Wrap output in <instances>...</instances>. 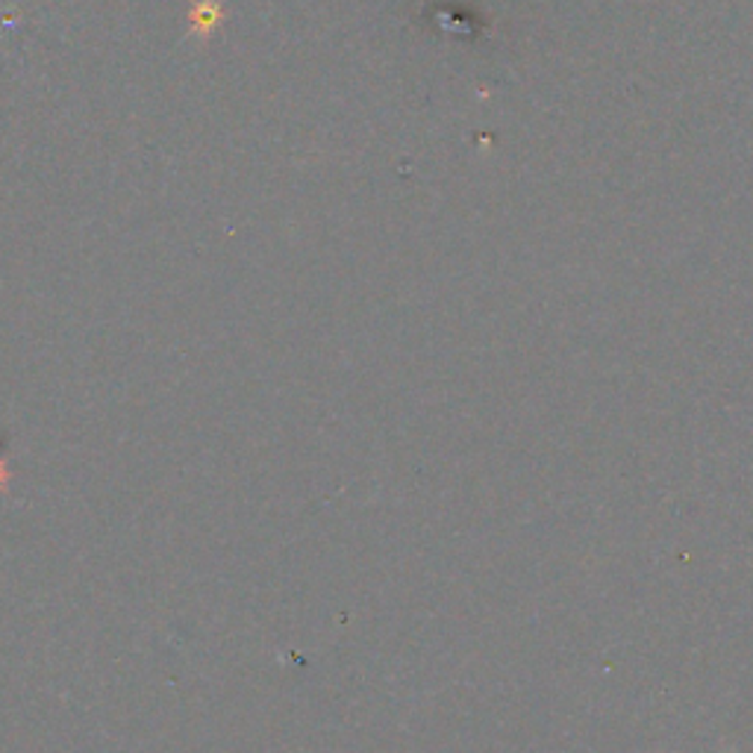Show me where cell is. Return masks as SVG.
Here are the masks:
<instances>
[{
  "mask_svg": "<svg viewBox=\"0 0 753 753\" xmlns=\"http://www.w3.org/2000/svg\"><path fill=\"white\" fill-rule=\"evenodd\" d=\"M3 483H7V466L0 462V489H3Z\"/></svg>",
  "mask_w": 753,
  "mask_h": 753,
  "instance_id": "1",
  "label": "cell"
}]
</instances>
